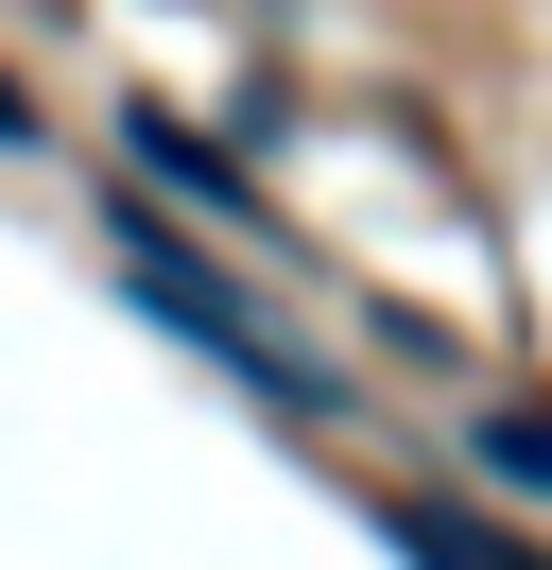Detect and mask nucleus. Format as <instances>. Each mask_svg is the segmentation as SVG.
<instances>
[{
  "mask_svg": "<svg viewBox=\"0 0 552 570\" xmlns=\"http://www.w3.org/2000/svg\"><path fill=\"white\" fill-rule=\"evenodd\" d=\"M379 535H397L414 570H535L501 519H466V501H379Z\"/></svg>",
  "mask_w": 552,
  "mask_h": 570,
  "instance_id": "obj_3",
  "label": "nucleus"
},
{
  "mask_svg": "<svg viewBox=\"0 0 552 570\" xmlns=\"http://www.w3.org/2000/svg\"><path fill=\"white\" fill-rule=\"evenodd\" d=\"M0 156H34V105H18V87H0Z\"/></svg>",
  "mask_w": 552,
  "mask_h": 570,
  "instance_id": "obj_5",
  "label": "nucleus"
},
{
  "mask_svg": "<svg viewBox=\"0 0 552 570\" xmlns=\"http://www.w3.org/2000/svg\"><path fill=\"white\" fill-rule=\"evenodd\" d=\"M121 156H138V174H156V208H190V225H225V243H241V225H259V190H241L225 156H207L190 121H172V105H121Z\"/></svg>",
  "mask_w": 552,
  "mask_h": 570,
  "instance_id": "obj_2",
  "label": "nucleus"
},
{
  "mask_svg": "<svg viewBox=\"0 0 552 570\" xmlns=\"http://www.w3.org/2000/svg\"><path fill=\"white\" fill-rule=\"evenodd\" d=\"M466 466H483V484H518V501H552V397H501V415L466 432Z\"/></svg>",
  "mask_w": 552,
  "mask_h": 570,
  "instance_id": "obj_4",
  "label": "nucleus"
},
{
  "mask_svg": "<svg viewBox=\"0 0 552 570\" xmlns=\"http://www.w3.org/2000/svg\"><path fill=\"white\" fill-rule=\"evenodd\" d=\"M103 225H121V294H138V312H156L190 363H225V381H241V397H276L294 432H345V363H310L276 312H241V294H225V259H207L172 208H138V174L103 190Z\"/></svg>",
  "mask_w": 552,
  "mask_h": 570,
  "instance_id": "obj_1",
  "label": "nucleus"
}]
</instances>
